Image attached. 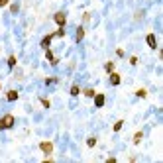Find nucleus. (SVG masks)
Instances as JSON below:
<instances>
[{
  "label": "nucleus",
  "instance_id": "nucleus-3",
  "mask_svg": "<svg viewBox=\"0 0 163 163\" xmlns=\"http://www.w3.org/2000/svg\"><path fill=\"white\" fill-rule=\"evenodd\" d=\"M40 149H41L43 153H51L53 151V143L51 142H41L40 143Z\"/></svg>",
  "mask_w": 163,
  "mask_h": 163
},
{
  "label": "nucleus",
  "instance_id": "nucleus-9",
  "mask_svg": "<svg viewBox=\"0 0 163 163\" xmlns=\"http://www.w3.org/2000/svg\"><path fill=\"white\" fill-rule=\"evenodd\" d=\"M6 98H8L10 102H14V100H18V92L16 91H8L6 92Z\"/></svg>",
  "mask_w": 163,
  "mask_h": 163
},
{
  "label": "nucleus",
  "instance_id": "nucleus-18",
  "mask_svg": "<svg viewBox=\"0 0 163 163\" xmlns=\"http://www.w3.org/2000/svg\"><path fill=\"white\" fill-rule=\"evenodd\" d=\"M18 10H20V6H18V4H12V6H10V12H12V14H16Z\"/></svg>",
  "mask_w": 163,
  "mask_h": 163
},
{
  "label": "nucleus",
  "instance_id": "nucleus-15",
  "mask_svg": "<svg viewBox=\"0 0 163 163\" xmlns=\"http://www.w3.org/2000/svg\"><path fill=\"white\" fill-rule=\"evenodd\" d=\"M79 92H81V89H79L77 85H75V86H71V95H73V96H77Z\"/></svg>",
  "mask_w": 163,
  "mask_h": 163
},
{
  "label": "nucleus",
  "instance_id": "nucleus-4",
  "mask_svg": "<svg viewBox=\"0 0 163 163\" xmlns=\"http://www.w3.org/2000/svg\"><path fill=\"white\" fill-rule=\"evenodd\" d=\"M146 41H147V45L151 47V49H155V47H157V40H155V35H153V34H147Z\"/></svg>",
  "mask_w": 163,
  "mask_h": 163
},
{
  "label": "nucleus",
  "instance_id": "nucleus-22",
  "mask_svg": "<svg viewBox=\"0 0 163 163\" xmlns=\"http://www.w3.org/2000/svg\"><path fill=\"white\" fill-rule=\"evenodd\" d=\"M41 104L45 106V108H49V100H47V98H41Z\"/></svg>",
  "mask_w": 163,
  "mask_h": 163
},
{
  "label": "nucleus",
  "instance_id": "nucleus-16",
  "mask_svg": "<svg viewBox=\"0 0 163 163\" xmlns=\"http://www.w3.org/2000/svg\"><path fill=\"white\" fill-rule=\"evenodd\" d=\"M136 95L140 96V98H146V96H147V92H146V89H140V91L136 92Z\"/></svg>",
  "mask_w": 163,
  "mask_h": 163
},
{
  "label": "nucleus",
  "instance_id": "nucleus-8",
  "mask_svg": "<svg viewBox=\"0 0 163 163\" xmlns=\"http://www.w3.org/2000/svg\"><path fill=\"white\" fill-rule=\"evenodd\" d=\"M95 104L98 106V108L104 106V95H95Z\"/></svg>",
  "mask_w": 163,
  "mask_h": 163
},
{
  "label": "nucleus",
  "instance_id": "nucleus-14",
  "mask_svg": "<svg viewBox=\"0 0 163 163\" xmlns=\"http://www.w3.org/2000/svg\"><path fill=\"white\" fill-rule=\"evenodd\" d=\"M122 126H124V122H122V120H118V122L114 124V132H120V130H122Z\"/></svg>",
  "mask_w": 163,
  "mask_h": 163
},
{
  "label": "nucleus",
  "instance_id": "nucleus-23",
  "mask_svg": "<svg viewBox=\"0 0 163 163\" xmlns=\"http://www.w3.org/2000/svg\"><path fill=\"white\" fill-rule=\"evenodd\" d=\"M8 2H10V0H0V6H6Z\"/></svg>",
  "mask_w": 163,
  "mask_h": 163
},
{
  "label": "nucleus",
  "instance_id": "nucleus-20",
  "mask_svg": "<svg viewBox=\"0 0 163 163\" xmlns=\"http://www.w3.org/2000/svg\"><path fill=\"white\" fill-rule=\"evenodd\" d=\"M53 83H57V79H55V77H49V79H45V85H53Z\"/></svg>",
  "mask_w": 163,
  "mask_h": 163
},
{
  "label": "nucleus",
  "instance_id": "nucleus-1",
  "mask_svg": "<svg viewBox=\"0 0 163 163\" xmlns=\"http://www.w3.org/2000/svg\"><path fill=\"white\" fill-rule=\"evenodd\" d=\"M12 126H14V116L12 114L2 116V120H0V130H10Z\"/></svg>",
  "mask_w": 163,
  "mask_h": 163
},
{
  "label": "nucleus",
  "instance_id": "nucleus-21",
  "mask_svg": "<svg viewBox=\"0 0 163 163\" xmlns=\"http://www.w3.org/2000/svg\"><path fill=\"white\" fill-rule=\"evenodd\" d=\"M85 96H95V91H92V89H86V91H85Z\"/></svg>",
  "mask_w": 163,
  "mask_h": 163
},
{
  "label": "nucleus",
  "instance_id": "nucleus-2",
  "mask_svg": "<svg viewBox=\"0 0 163 163\" xmlns=\"http://www.w3.org/2000/svg\"><path fill=\"white\" fill-rule=\"evenodd\" d=\"M53 20H55V24H57L59 28H63L65 24H67V16H65V12H57V14L53 16Z\"/></svg>",
  "mask_w": 163,
  "mask_h": 163
},
{
  "label": "nucleus",
  "instance_id": "nucleus-13",
  "mask_svg": "<svg viewBox=\"0 0 163 163\" xmlns=\"http://www.w3.org/2000/svg\"><path fill=\"white\" fill-rule=\"evenodd\" d=\"M53 37H65V30H63V28H59L57 32L53 34Z\"/></svg>",
  "mask_w": 163,
  "mask_h": 163
},
{
  "label": "nucleus",
  "instance_id": "nucleus-10",
  "mask_svg": "<svg viewBox=\"0 0 163 163\" xmlns=\"http://www.w3.org/2000/svg\"><path fill=\"white\" fill-rule=\"evenodd\" d=\"M45 57H47V61H51L53 65H57V57H53V53L49 51V49H47V51H45Z\"/></svg>",
  "mask_w": 163,
  "mask_h": 163
},
{
  "label": "nucleus",
  "instance_id": "nucleus-19",
  "mask_svg": "<svg viewBox=\"0 0 163 163\" xmlns=\"http://www.w3.org/2000/svg\"><path fill=\"white\" fill-rule=\"evenodd\" d=\"M86 143H89V147H95L96 146V140H95V137H89V142H86Z\"/></svg>",
  "mask_w": 163,
  "mask_h": 163
},
{
  "label": "nucleus",
  "instance_id": "nucleus-7",
  "mask_svg": "<svg viewBox=\"0 0 163 163\" xmlns=\"http://www.w3.org/2000/svg\"><path fill=\"white\" fill-rule=\"evenodd\" d=\"M83 37H85V28L79 26V28H77V35H75V40H77V41H83Z\"/></svg>",
  "mask_w": 163,
  "mask_h": 163
},
{
  "label": "nucleus",
  "instance_id": "nucleus-11",
  "mask_svg": "<svg viewBox=\"0 0 163 163\" xmlns=\"http://www.w3.org/2000/svg\"><path fill=\"white\" fill-rule=\"evenodd\" d=\"M104 69H106V73H112V71H114V63H112V61H108V63L104 65Z\"/></svg>",
  "mask_w": 163,
  "mask_h": 163
},
{
  "label": "nucleus",
  "instance_id": "nucleus-12",
  "mask_svg": "<svg viewBox=\"0 0 163 163\" xmlns=\"http://www.w3.org/2000/svg\"><path fill=\"white\" fill-rule=\"evenodd\" d=\"M8 67H10V69L16 67V57H14V55H10V57H8Z\"/></svg>",
  "mask_w": 163,
  "mask_h": 163
},
{
  "label": "nucleus",
  "instance_id": "nucleus-6",
  "mask_svg": "<svg viewBox=\"0 0 163 163\" xmlns=\"http://www.w3.org/2000/svg\"><path fill=\"white\" fill-rule=\"evenodd\" d=\"M51 40H53V34L45 35V37L41 40V47H43V49H47V47H49V43H51Z\"/></svg>",
  "mask_w": 163,
  "mask_h": 163
},
{
  "label": "nucleus",
  "instance_id": "nucleus-17",
  "mask_svg": "<svg viewBox=\"0 0 163 163\" xmlns=\"http://www.w3.org/2000/svg\"><path fill=\"white\" fill-rule=\"evenodd\" d=\"M142 136H143L142 132H137V134L134 136V143H140V142H142Z\"/></svg>",
  "mask_w": 163,
  "mask_h": 163
},
{
  "label": "nucleus",
  "instance_id": "nucleus-5",
  "mask_svg": "<svg viewBox=\"0 0 163 163\" xmlns=\"http://www.w3.org/2000/svg\"><path fill=\"white\" fill-rule=\"evenodd\" d=\"M110 85H120V75H118V73H114V71H112L110 73Z\"/></svg>",
  "mask_w": 163,
  "mask_h": 163
}]
</instances>
